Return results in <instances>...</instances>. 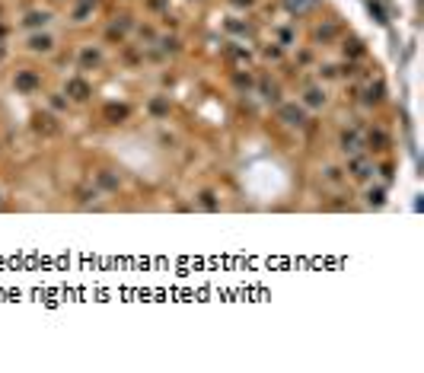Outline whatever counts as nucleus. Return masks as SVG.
<instances>
[{
    "instance_id": "nucleus-1",
    "label": "nucleus",
    "mask_w": 424,
    "mask_h": 373,
    "mask_svg": "<svg viewBox=\"0 0 424 373\" xmlns=\"http://www.w3.org/2000/svg\"><path fill=\"white\" fill-rule=\"evenodd\" d=\"M36 86H39V77L32 74V71L16 74V90H36Z\"/></svg>"
},
{
    "instance_id": "nucleus-2",
    "label": "nucleus",
    "mask_w": 424,
    "mask_h": 373,
    "mask_svg": "<svg viewBox=\"0 0 424 373\" xmlns=\"http://www.w3.org/2000/svg\"><path fill=\"white\" fill-rule=\"evenodd\" d=\"M67 93H71L77 102H83L86 96H90V86H86L83 80H71V83H67Z\"/></svg>"
},
{
    "instance_id": "nucleus-3",
    "label": "nucleus",
    "mask_w": 424,
    "mask_h": 373,
    "mask_svg": "<svg viewBox=\"0 0 424 373\" xmlns=\"http://www.w3.org/2000/svg\"><path fill=\"white\" fill-rule=\"evenodd\" d=\"M281 118H287V125H300V121H303V112L293 109V106H287V109H281Z\"/></svg>"
},
{
    "instance_id": "nucleus-4",
    "label": "nucleus",
    "mask_w": 424,
    "mask_h": 373,
    "mask_svg": "<svg viewBox=\"0 0 424 373\" xmlns=\"http://www.w3.org/2000/svg\"><path fill=\"white\" fill-rule=\"evenodd\" d=\"M36 128H39V131H45V134H51V131H55V118H51V115H39L36 118Z\"/></svg>"
},
{
    "instance_id": "nucleus-5",
    "label": "nucleus",
    "mask_w": 424,
    "mask_h": 373,
    "mask_svg": "<svg viewBox=\"0 0 424 373\" xmlns=\"http://www.w3.org/2000/svg\"><path fill=\"white\" fill-rule=\"evenodd\" d=\"M32 51H51V39L48 36H36V39H32Z\"/></svg>"
},
{
    "instance_id": "nucleus-6",
    "label": "nucleus",
    "mask_w": 424,
    "mask_h": 373,
    "mask_svg": "<svg viewBox=\"0 0 424 373\" xmlns=\"http://www.w3.org/2000/svg\"><path fill=\"white\" fill-rule=\"evenodd\" d=\"M351 169H354V176H357V179H363V176H367V172H370V169H367V163H363V160H354V163H351Z\"/></svg>"
},
{
    "instance_id": "nucleus-7",
    "label": "nucleus",
    "mask_w": 424,
    "mask_h": 373,
    "mask_svg": "<svg viewBox=\"0 0 424 373\" xmlns=\"http://www.w3.org/2000/svg\"><path fill=\"white\" fill-rule=\"evenodd\" d=\"M45 23H48V13H32L26 20V26H45Z\"/></svg>"
},
{
    "instance_id": "nucleus-8",
    "label": "nucleus",
    "mask_w": 424,
    "mask_h": 373,
    "mask_svg": "<svg viewBox=\"0 0 424 373\" xmlns=\"http://www.w3.org/2000/svg\"><path fill=\"white\" fill-rule=\"evenodd\" d=\"M322 99H325V96H322L319 90H309V93H306V102H309V106H322Z\"/></svg>"
},
{
    "instance_id": "nucleus-9",
    "label": "nucleus",
    "mask_w": 424,
    "mask_h": 373,
    "mask_svg": "<svg viewBox=\"0 0 424 373\" xmlns=\"http://www.w3.org/2000/svg\"><path fill=\"white\" fill-rule=\"evenodd\" d=\"M341 144H344V150H357V137H354V134H344Z\"/></svg>"
},
{
    "instance_id": "nucleus-10",
    "label": "nucleus",
    "mask_w": 424,
    "mask_h": 373,
    "mask_svg": "<svg viewBox=\"0 0 424 373\" xmlns=\"http://www.w3.org/2000/svg\"><path fill=\"white\" fill-rule=\"evenodd\" d=\"M370 144H376V150H383V144H386V134H370Z\"/></svg>"
},
{
    "instance_id": "nucleus-11",
    "label": "nucleus",
    "mask_w": 424,
    "mask_h": 373,
    "mask_svg": "<svg viewBox=\"0 0 424 373\" xmlns=\"http://www.w3.org/2000/svg\"><path fill=\"white\" fill-rule=\"evenodd\" d=\"M99 61V51H83V64H96Z\"/></svg>"
},
{
    "instance_id": "nucleus-12",
    "label": "nucleus",
    "mask_w": 424,
    "mask_h": 373,
    "mask_svg": "<svg viewBox=\"0 0 424 373\" xmlns=\"http://www.w3.org/2000/svg\"><path fill=\"white\" fill-rule=\"evenodd\" d=\"M150 109H153V112H157V115H163V112H166L169 106H166V102H163V99H157V102H153V106H150Z\"/></svg>"
},
{
    "instance_id": "nucleus-13",
    "label": "nucleus",
    "mask_w": 424,
    "mask_h": 373,
    "mask_svg": "<svg viewBox=\"0 0 424 373\" xmlns=\"http://www.w3.org/2000/svg\"><path fill=\"white\" fill-rule=\"evenodd\" d=\"M201 204H204V207H214V195L204 192V195H201Z\"/></svg>"
},
{
    "instance_id": "nucleus-14",
    "label": "nucleus",
    "mask_w": 424,
    "mask_h": 373,
    "mask_svg": "<svg viewBox=\"0 0 424 373\" xmlns=\"http://www.w3.org/2000/svg\"><path fill=\"white\" fill-rule=\"evenodd\" d=\"M236 4H252V0H236Z\"/></svg>"
}]
</instances>
